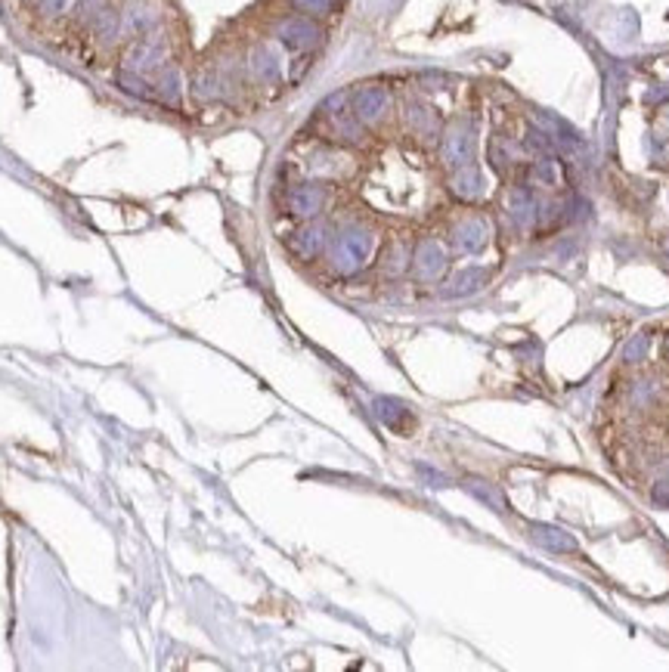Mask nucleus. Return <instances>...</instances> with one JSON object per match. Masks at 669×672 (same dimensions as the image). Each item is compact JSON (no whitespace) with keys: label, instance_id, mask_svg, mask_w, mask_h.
<instances>
[{"label":"nucleus","instance_id":"nucleus-1","mask_svg":"<svg viewBox=\"0 0 669 672\" xmlns=\"http://www.w3.org/2000/svg\"><path fill=\"white\" fill-rule=\"evenodd\" d=\"M372 254V233L366 226L347 224L332 239V264L341 273H356Z\"/></svg>","mask_w":669,"mask_h":672},{"label":"nucleus","instance_id":"nucleus-2","mask_svg":"<svg viewBox=\"0 0 669 672\" xmlns=\"http://www.w3.org/2000/svg\"><path fill=\"white\" fill-rule=\"evenodd\" d=\"M475 124L465 118L459 121H450V124L441 131V161L443 167H450V171H456V167H465V165H475Z\"/></svg>","mask_w":669,"mask_h":672},{"label":"nucleus","instance_id":"nucleus-3","mask_svg":"<svg viewBox=\"0 0 669 672\" xmlns=\"http://www.w3.org/2000/svg\"><path fill=\"white\" fill-rule=\"evenodd\" d=\"M276 38H279V44L288 47V50L307 53V50H313V47L322 40V29L316 25L313 16L292 13V16H286L279 25H276Z\"/></svg>","mask_w":669,"mask_h":672},{"label":"nucleus","instance_id":"nucleus-4","mask_svg":"<svg viewBox=\"0 0 669 672\" xmlns=\"http://www.w3.org/2000/svg\"><path fill=\"white\" fill-rule=\"evenodd\" d=\"M350 112L363 121L366 127L382 124L390 115V93L382 84H363L350 93Z\"/></svg>","mask_w":669,"mask_h":672},{"label":"nucleus","instance_id":"nucleus-5","mask_svg":"<svg viewBox=\"0 0 669 672\" xmlns=\"http://www.w3.org/2000/svg\"><path fill=\"white\" fill-rule=\"evenodd\" d=\"M329 201V186L326 183H316V180H307V183H297L288 190V211L295 214V217H316V214L326 208Z\"/></svg>","mask_w":669,"mask_h":672},{"label":"nucleus","instance_id":"nucleus-6","mask_svg":"<svg viewBox=\"0 0 669 672\" xmlns=\"http://www.w3.org/2000/svg\"><path fill=\"white\" fill-rule=\"evenodd\" d=\"M505 211H509V217L515 220L518 230H530L533 224H536V214H539V201L533 196L530 186L518 183L511 186L509 192H505Z\"/></svg>","mask_w":669,"mask_h":672},{"label":"nucleus","instance_id":"nucleus-7","mask_svg":"<svg viewBox=\"0 0 669 672\" xmlns=\"http://www.w3.org/2000/svg\"><path fill=\"white\" fill-rule=\"evenodd\" d=\"M486 239H490V226H486L484 217H465L452 226V245L465 254H477L484 251Z\"/></svg>","mask_w":669,"mask_h":672},{"label":"nucleus","instance_id":"nucleus-8","mask_svg":"<svg viewBox=\"0 0 669 672\" xmlns=\"http://www.w3.org/2000/svg\"><path fill=\"white\" fill-rule=\"evenodd\" d=\"M412 264H416V270H418V276H422V279H437L446 270L443 245H441V242H434V239L422 242V245H418V251H416V258H412Z\"/></svg>","mask_w":669,"mask_h":672},{"label":"nucleus","instance_id":"nucleus-9","mask_svg":"<svg viewBox=\"0 0 669 672\" xmlns=\"http://www.w3.org/2000/svg\"><path fill=\"white\" fill-rule=\"evenodd\" d=\"M530 540L536 542V546L549 549V552H558V555L577 552V540H573L570 533H564V530L549 527V523H530Z\"/></svg>","mask_w":669,"mask_h":672},{"label":"nucleus","instance_id":"nucleus-10","mask_svg":"<svg viewBox=\"0 0 669 672\" xmlns=\"http://www.w3.org/2000/svg\"><path fill=\"white\" fill-rule=\"evenodd\" d=\"M450 192L456 199H462V201H475L484 192L481 171H477L475 165L456 167V171H452V177H450Z\"/></svg>","mask_w":669,"mask_h":672},{"label":"nucleus","instance_id":"nucleus-11","mask_svg":"<svg viewBox=\"0 0 669 672\" xmlns=\"http://www.w3.org/2000/svg\"><path fill=\"white\" fill-rule=\"evenodd\" d=\"M292 251L301 254V258H313V254L322 251V245H326V230L322 226H304V230H297L292 236Z\"/></svg>","mask_w":669,"mask_h":672},{"label":"nucleus","instance_id":"nucleus-12","mask_svg":"<svg viewBox=\"0 0 669 672\" xmlns=\"http://www.w3.org/2000/svg\"><path fill=\"white\" fill-rule=\"evenodd\" d=\"M530 180L536 186H558L561 183V167H558V161L552 158V156H539L536 161L530 165Z\"/></svg>","mask_w":669,"mask_h":672},{"label":"nucleus","instance_id":"nucleus-13","mask_svg":"<svg viewBox=\"0 0 669 672\" xmlns=\"http://www.w3.org/2000/svg\"><path fill=\"white\" fill-rule=\"evenodd\" d=\"M486 279H490L486 276V270H465L450 282L452 288H446V294H452V298H459V294H471V292H477V288H484Z\"/></svg>","mask_w":669,"mask_h":672},{"label":"nucleus","instance_id":"nucleus-14","mask_svg":"<svg viewBox=\"0 0 669 672\" xmlns=\"http://www.w3.org/2000/svg\"><path fill=\"white\" fill-rule=\"evenodd\" d=\"M493 165H496V171H511V167L518 165V146L511 143V140H505V137H496L493 140Z\"/></svg>","mask_w":669,"mask_h":672},{"label":"nucleus","instance_id":"nucleus-15","mask_svg":"<svg viewBox=\"0 0 669 672\" xmlns=\"http://www.w3.org/2000/svg\"><path fill=\"white\" fill-rule=\"evenodd\" d=\"M468 489H471V493H475L481 502H486V506H490L493 512H505L502 493H499V489L493 487V483H486V481H468Z\"/></svg>","mask_w":669,"mask_h":672},{"label":"nucleus","instance_id":"nucleus-16","mask_svg":"<svg viewBox=\"0 0 669 672\" xmlns=\"http://www.w3.org/2000/svg\"><path fill=\"white\" fill-rule=\"evenodd\" d=\"M648 347H651V338H648V335H639V338H635L632 345L623 351V360H626V362H639L641 356H645Z\"/></svg>","mask_w":669,"mask_h":672}]
</instances>
